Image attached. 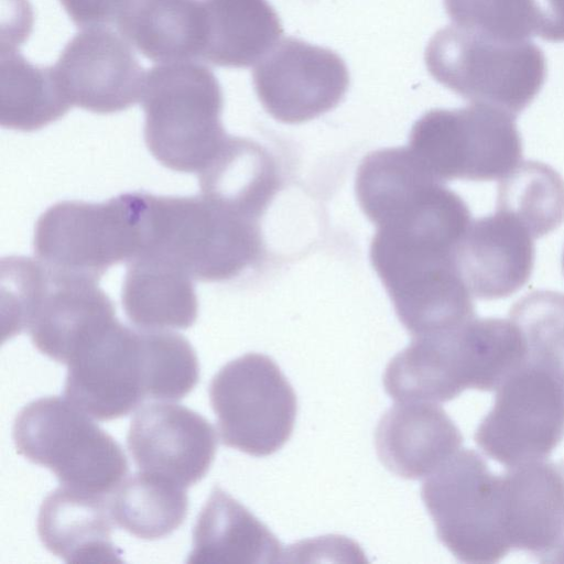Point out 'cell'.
<instances>
[{
	"instance_id": "cell-26",
	"label": "cell",
	"mask_w": 564,
	"mask_h": 564,
	"mask_svg": "<svg viewBox=\"0 0 564 564\" xmlns=\"http://www.w3.org/2000/svg\"><path fill=\"white\" fill-rule=\"evenodd\" d=\"M453 332L413 341L389 362L383 383L397 402H446L463 391L456 370Z\"/></svg>"
},
{
	"instance_id": "cell-1",
	"label": "cell",
	"mask_w": 564,
	"mask_h": 564,
	"mask_svg": "<svg viewBox=\"0 0 564 564\" xmlns=\"http://www.w3.org/2000/svg\"><path fill=\"white\" fill-rule=\"evenodd\" d=\"M469 224L464 207L432 200L376 225L370 260L413 337L447 334L475 318L471 293L456 264Z\"/></svg>"
},
{
	"instance_id": "cell-24",
	"label": "cell",
	"mask_w": 564,
	"mask_h": 564,
	"mask_svg": "<svg viewBox=\"0 0 564 564\" xmlns=\"http://www.w3.org/2000/svg\"><path fill=\"white\" fill-rule=\"evenodd\" d=\"M452 343L464 390H496L529 362L524 336L510 318L475 317L453 333Z\"/></svg>"
},
{
	"instance_id": "cell-7",
	"label": "cell",
	"mask_w": 564,
	"mask_h": 564,
	"mask_svg": "<svg viewBox=\"0 0 564 564\" xmlns=\"http://www.w3.org/2000/svg\"><path fill=\"white\" fill-rule=\"evenodd\" d=\"M422 500L441 542L459 561L497 563L512 549L501 508L500 475L473 449H459L425 478Z\"/></svg>"
},
{
	"instance_id": "cell-31",
	"label": "cell",
	"mask_w": 564,
	"mask_h": 564,
	"mask_svg": "<svg viewBox=\"0 0 564 564\" xmlns=\"http://www.w3.org/2000/svg\"><path fill=\"white\" fill-rule=\"evenodd\" d=\"M554 563H564V545L562 546V549L557 553V555H556V557L554 560Z\"/></svg>"
},
{
	"instance_id": "cell-5",
	"label": "cell",
	"mask_w": 564,
	"mask_h": 564,
	"mask_svg": "<svg viewBox=\"0 0 564 564\" xmlns=\"http://www.w3.org/2000/svg\"><path fill=\"white\" fill-rule=\"evenodd\" d=\"M149 194L129 193L91 204L61 202L36 221L34 251L48 269L98 281L145 248Z\"/></svg>"
},
{
	"instance_id": "cell-3",
	"label": "cell",
	"mask_w": 564,
	"mask_h": 564,
	"mask_svg": "<svg viewBox=\"0 0 564 564\" xmlns=\"http://www.w3.org/2000/svg\"><path fill=\"white\" fill-rule=\"evenodd\" d=\"M263 251L260 220L216 204L203 195L149 194L148 236L142 253L156 254L192 279H232Z\"/></svg>"
},
{
	"instance_id": "cell-2",
	"label": "cell",
	"mask_w": 564,
	"mask_h": 564,
	"mask_svg": "<svg viewBox=\"0 0 564 564\" xmlns=\"http://www.w3.org/2000/svg\"><path fill=\"white\" fill-rule=\"evenodd\" d=\"M0 278L9 334L25 330L36 349L57 362L68 365L117 321L97 281L55 272L25 257L3 259Z\"/></svg>"
},
{
	"instance_id": "cell-9",
	"label": "cell",
	"mask_w": 564,
	"mask_h": 564,
	"mask_svg": "<svg viewBox=\"0 0 564 564\" xmlns=\"http://www.w3.org/2000/svg\"><path fill=\"white\" fill-rule=\"evenodd\" d=\"M67 367L65 398L93 419L116 420L145 399L160 400L155 330L117 319Z\"/></svg>"
},
{
	"instance_id": "cell-22",
	"label": "cell",
	"mask_w": 564,
	"mask_h": 564,
	"mask_svg": "<svg viewBox=\"0 0 564 564\" xmlns=\"http://www.w3.org/2000/svg\"><path fill=\"white\" fill-rule=\"evenodd\" d=\"M202 195L246 216L261 219L280 186L273 158L258 143L228 137L198 172Z\"/></svg>"
},
{
	"instance_id": "cell-12",
	"label": "cell",
	"mask_w": 564,
	"mask_h": 564,
	"mask_svg": "<svg viewBox=\"0 0 564 564\" xmlns=\"http://www.w3.org/2000/svg\"><path fill=\"white\" fill-rule=\"evenodd\" d=\"M265 111L284 123H302L334 109L349 86L344 59L334 51L286 37L252 72Z\"/></svg>"
},
{
	"instance_id": "cell-15",
	"label": "cell",
	"mask_w": 564,
	"mask_h": 564,
	"mask_svg": "<svg viewBox=\"0 0 564 564\" xmlns=\"http://www.w3.org/2000/svg\"><path fill=\"white\" fill-rule=\"evenodd\" d=\"M505 530L512 549L553 563L564 545V462H534L500 475Z\"/></svg>"
},
{
	"instance_id": "cell-18",
	"label": "cell",
	"mask_w": 564,
	"mask_h": 564,
	"mask_svg": "<svg viewBox=\"0 0 564 564\" xmlns=\"http://www.w3.org/2000/svg\"><path fill=\"white\" fill-rule=\"evenodd\" d=\"M110 518L104 496L63 486L42 501L37 534L51 553L67 563H122Z\"/></svg>"
},
{
	"instance_id": "cell-32",
	"label": "cell",
	"mask_w": 564,
	"mask_h": 564,
	"mask_svg": "<svg viewBox=\"0 0 564 564\" xmlns=\"http://www.w3.org/2000/svg\"><path fill=\"white\" fill-rule=\"evenodd\" d=\"M562 265H563V272H564V252H563Z\"/></svg>"
},
{
	"instance_id": "cell-17",
	"label": "cell",
	"mask_w": 564,
	"mask_h": 564,
	"mask_svg": "<svg viewBox=\"0 0 564 564\" xmlns=\"http://www.w3.org/2000/svg\"><path fill=\"white\" fill-rule=\"evenodd\" d=\"M462 442L455 423L433 402H398L376 431L381 462L406 479L431 476L460 449Z\"/></svg>"
},
{
	"instance_id": "cell-10",
	"label": "cell",
	"mask_w": 564,
	"mask_h": 564,
	"mask_svg": "<svg viewBox=\"0 0 564 564\" xmlns=\"http://www.w3.org/2000/svg\"><path fill=\"white\" fill-rule=\"evenodd\" d=\"M409 150L440 182L503 178L522 159L508 118L480 109H433L412 127Z\"/></svg>"
},
{
	"instance_id": "cell-16",
	"label": "cell",
	"mask_w": 564,
	"mask_h": 564,
	"mask_svg": "<svg viewBox=\"0 0 564 564\" xmlns=\"http://www.w3.org/2000/svg\"><path fill=\"white\" fill-rule=\"evenodd\" d=\"M534 237L511 213H496L471 221L457 248L456 264L471 295L505 299L530 279Z\"/></svg>"
},
{
	"instance_id": "cell-14",
	"label": "cell",
	"mask_w": 564,
	"mask_h": 564,
	"mask_svg": "<svg viewBox=\"0 0 564 564\" xmlns=\"http://www.w3.org/2000/svg\"><path fill=\"white\" fill-rule=\"evenodd\" d=\"M127 446L141 471L169 478L186 488L208 473L217 438L206 417L161 400L137 411L128 430Z\"/></svg>"
},
{
	"instance_id": "cell-30",
	"label": "cell",
	"mask_w": 564,
	"mask_h": 564,
	"mask_svg": "<svg viewBox=\"0 0 564 564\" xmlns=\"http://www.w3.org/2000/svg\"><path fill=\"white\" fill-rule=\"evenodd\" d=\"M124 0H59L72 22L82 29L106 26L116 21Z\"/></svg>"
},
{
	"instance_id": "cell-20",
	"label": "cell",
	"mask_w": 564,
	"mask_h": 564,
	"mask_svg": "<svg viewBox=\"0 0 564 564\" xmlns=\"http://www.w3.org/2000/svg\"><path fill=\"white\" fill-rule=\"evenodd\" d=\"M281 555L275 535L239 501L215 486L194 525L187 563H274Z\"/></svg>"
},
{
	"instance_id": "cell-6",
	"label": "cell",
	"mask_w": 564,
	"mask_h": 564,
	"mask_svg": "<svg viewBox=\"0 0 564 564\" xmlns=\"http://www.w3.org/2000/svg\"><path fill=\"white\" fill-rule=\"evenodd\" d=\"M17 452L48 468L61 485L105 496L128 473L119 443L67 399L34 400L17 414L12 429Z\"/></svg>"
},
{
	"instance_id": "cell-8",
	"label": "cell",
	"mask_w": 564,
	"mask_h": 564,
	"mask_svg": "<svg viewBox=\"0 0 564 564\" xmlns=\"http://www.w3.org/2000/svg\"><path fill=\"white\" fill-rule=\"evenodd\" d=\"M209 399L221 443L252 456H268L290 438L296 395L276 364L262 354H246L220 368Z\"/></svg>"
},
{
	"instance_id": "cell-13",
	"label": "cell",
	"mask_w": 564,
	"mask_h": 564,
	"mask_svg": "<svg viewBox=\"0 0 564 564\" xmlns=\"http://www.w3.org/2000/svg\"><path fill=\"white\" fill-rule=\"evenodd\" d=\"M72 105L113 113L141 100L145 72L132 46L106 26L83 29L54 65Z\"/></svg>"
},
{
	"instance_id": "cell-21",
	"label": "cell",
	"mask_w": 564,
	"mask_h": 564,
	"mask_svg": "<svg viewBox=\"0 0 564 564\" xmlns=\"http://www.w3.org/2000/svg\"><path fill=\"white\" fill-rule=\"evenodd\" d=\"M122 305L129 321L145 330L185 329L198 313L192 278L153 253L128 262Z\"/></svg>"
},
{
	"instance_id": "cell-29",
	"label": "cell",
	"mask_w": 564,
	"mask_h": 564,
	"mask_svg": "<svg viewBox=\"0 0 564 564\" xmlns=\"http://www.w3.org/2000/svg\"><path fill=\"white\" fill-rule=\"evenodd\" d=\"M509 318L524 336L529 361L564 388V293L530 292L512 305Z\"/></svg>"
},
{
	"instance_id": "cell-25",
	"label": "cell",
	"mask_w": 564,
	"mask_h": 564,
	"mask_svg": "<svg viewBox=\"0 0 564 564\" xmlns=\"http://www.w3.org/2000/svg\"><path fill=\"white\" fill-rule=\"evenodd\" d=\"M72 106L54 66L32 64L13 48L1 51L2 127L19 131L39 130L62 118Z\"/></svg>"
},
{
	"instance_id": "cell-28",
	"label": "cell",
	"mask_w": 564,
	"mask_h": 564,
	"mask_svg": "<svg viewBox=\"0 0 564 564\" xmlns=\"http://www.w3.org/2000/svg\"><path fill=\"white\" fill-rule=\"evenodd\" d=\"M497 208L514 215L536 239L564 221V180L550 165L522 162L498 186Z\"/></svg>"
},
{
	"instance_id": "cell-23",
	"label": "cell",
	"mask_w": 564,
	"mask_h": 564,
	"mask_svg": "<svg viewBox=\"0 0 564 564\" xmlns=\"http://www.w3.org/2000/svg\"><path fill=\"white\" fill-rule=\"evenodd\" d=\"M206 39L200 59L246 68L260 62L283 34L268 0H203Z\"/></svg>"
},
{
	"instance_id": "cell-11",
	"label": "cell",
	"mask_w": 564,
	"mask_h": 564,
	"mask_svg": "<svg viewBox=\"0 0 564 564\" xmlns=\"http://www.w3.org/2000/svg\"><path fill=\"white\" fill-rule=\"evenodd\" d=\"M564 437V388L532 362L497 389L475 432L481 451L507 468L546 459Z\"/></svg>"
},
{
	"instance_id": "cell-4",
	"label": "cell",
	"mask_w": 564,
	"mask_h": 564,
	"mask_svg": "<svg viewBox=\"0 0 564 564\" xmlns=\"http://www.w3.org/2000/svg\"><path fill=\"white\" fill-rule=\"evenodd\" d=\"M141 102L148 149L170 170L202 171L229 137L220 120L221 87L208 67L194 61L152 67Z\"/></svg>"
},
{
	"instance_id": "cell-27",
	"label": "cell",
	"mask_w": 564,
	"mask_h": 564,
	"mask_svg": "<svg viewBox=\"0 0 564 564\" xmlns=\"http://www.w3.org/2000/svg\"><path fill=\"white\" fill-rule=\"evenodd\" d=\"M108 505L111 518L121 529L150 541L173 533L188 513L185 487L141 470L115 489Z\"/></svg>"
},
{
	"instance_id": "cell-19",
	"label": "cell",
	"mask_w": 564,
	"mask_h": 564,
	"mask_svg": "<svg viewBox=\"0 0 564 564\" xmlns=\"http://www.w3.org/2000/svg\"><path fill=\"white\" fill-rule=\"evenodd\" d=\"M116 23L121 36L152 62L202 57L206 39L203 0H124Z\"/></svg>"
}]
</instances>
